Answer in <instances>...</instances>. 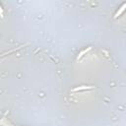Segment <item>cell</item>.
<instances>
[{"instance_id":"obj_1","label":"cell","mask_w":126,"mask_h":126,"mask_svg":"<svg viewBox=\"0 0 126 126\" xmlns=\"http://www.w3.org/2000/svg\"><path fill=\"white\" fill-rule=\"evenodd\" d=\"M125 10H126V2H125V3H123V4L120 6V8L118 9V11H117V12L115 13V15H114V18H115V19H117V18H118V17H119V16H120V15H121Z\"/></svg>"},{"instance_id":"obj_2","label":"cell","mask_w":126,"mask_h":126,"mask_svg":"<svg viewBox=\"0 0 126 126\" xmlns=\"http://www.w3.org/2000/svg\"><path fill=\"white\" fill-rule=\"evenodd\" d=\"M94 87L92 86H81V87H77L75 89L72 90V92H78V91H86V90H90V89H93Z\"/></svg>"},{"instance_id":"obj_3","label":"cell","mask_w":126,"mask_h":126,"mask_svg":"<svg viewBox=\"0 0 126 126\" xmlns=\"http://www.w3.org/2000/svg\"><path fill=\"white\" fill-rule=\"evenodd\" d=\"M91 49H92V47L90 46V47H88L87 49H84V50H83L82 52H80V53H79V55L77 56V60H79V59H81V58H82V57H83L84 55H85L86 53H88V52H89V51H90Z\"/></svg>"}]
</instances>
